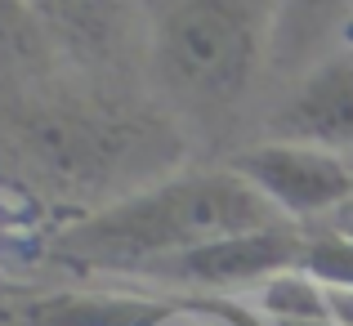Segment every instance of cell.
Returning a JSON list of instances; mask_svg holds the SVG:
<instances>
[{"mask_svg":"<svg viewBox=\"0 0 353 326\" xmlns=\"http://www.w3.org/2000/svg\"><path fill=\"white\" fill-rule=\"evenodd\" d=\"M286 0H139V68L174 125L224 143L246 116L259 77L273 72Z\"/></svg>","mask_w":353,"mask_h":326,"instance_id":"obj_1","label":"cell"},{"mask_svg":"<svg viewBox=\"0 0 353 326\" xmlns=\"http://www.w3.org/2000/svg\"><path fill=\"white\" fill-rule=\"evenodd\" d=\"M286 223L233 165H179L143 188L103 201L54 237V255L85 268L157 273L183 255Z\"/></svg>","mask_w":353,"mask_h":326,"instance_id":"obj_2","label":"cell"},{"mask_svg":"<svg viewBox=\"0 0 353 326\" xmlns=\"http://www.w3.org/2000/svg\"><path fill=\"white\" fill-rule=\"evenodd\" d=\"M9 143L18 147L36 179L68 192H125L179 170L188 134L161 103L134 108L121 94H72L41 85L5 99Z\"/></svg>","mask_w":353,"mask_h":326,"instance_id":"obj_3","label":"cell"},{"mask_svg":"<svg viewBox=\"0 0 353 326\" xmlns=\"http://www.w3.org/2000/svg\"><path fill=\"white\" fill-rule=\"evenodd\" d=\"M228 165L286 223L327 215L353 201V165L331 147L295 143V139H259L228 156Z\"/></svg>","mask_w":353,"mask_h":326,"instance_id":"obj_4","label":"cell"},{"mask_svg":"<svg viewBox=\"0 0 353 326\" xmlns=\"http://www.w3.org/2000/svg\"><path fill=\"white\" fill-rule=\"evenodd\" d=\"M54 54L90 77H121L139 63V0H27Z\"/></svg>","mask_w":353,"mask_h":326,"instance_id":"obj_5","label":"cell"},{"mask_svg":"<svg viewBox=\"0 0 353 326\" xmlns=\"http://www.w3.org/2000/svg\"><path fill=\"white\" fill-rule=\"evenodd\" d=\"M268 139L353 152V45L318 59L291 81L282 103L268 116Z\"/></svg>","mask_w":353,"mask_h":326,"instance_id":"obj_6","label":"cell"},{"mask_svg":"<svg viewBox=\"0 0 353 326\" xmlns=\"http://www.w3.org/2000/svg\"><path fill=\"white\" fill-rule=\"evenodd\" d=\"M353 27V0H286L273 41V72L295 81L318 59L345 50Z\"/></svg>","mask_w":353,"mask_h":326,"instance_id":"obj_7","label":"cell"},{"mask_svg":"<svg viewBox=\"0 0 353 326\" xmlns=\"http://www.w3.org/2000/svg\"><path fill=\"white\" fill-rule=\"evenodd\" d=\"M170 318V304L139 300L125 291H63L18 309L23 326H165Z\"/></svg>","mask_w":353,"mask_h":326,"instance_id":"obj_8","label":"cell"},{"mask_svg":"<svg viewBox=\"0 0 353 326\" xmlns=\"http://www.w3.org/2000/svg\"><path fill=\"white\" fill-rule=\"evenodd\" d=\"M54 63L63 59L54 54L50 36L27 9V0H0V90L9 99L32 94V90L50 85Z\"/></svg>","mask_w":353,"mask_h":326,"instance_id":"obj_9","label":"cell"},{"mask_svg":"<svg viewBox=\"0 0 353 326\" xmlns=\"http://www.w3.org/2000/svg\"><path fill=\"white\" fill-rule=\"evenodd\" d=\"M304 273L327 286H353V237H313Z\"/></svg>","mask_w":353,"mask_h":326,"instance_id":"obj_10","label":"cell"},{"mask_svg":"<svg viewBox=\"0 0 353 326\" xmlns=\"http://www.w3.org/2000/svg\"><path fill=\"white\" fill-rule=\"evenodd\" d=\"M273 326H336V322H318V318H282Z\"/></svg>","mask_w":353,"mask_h":326,"instance_id":"obj_11","label":"cell"}]
</instances>
